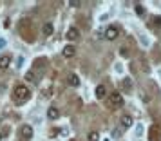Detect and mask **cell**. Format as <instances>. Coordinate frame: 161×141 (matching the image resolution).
<instances>
[{"instance_id":"6da1fadb","label":"cell","mask_w":161,"mask_h":141,"mask_svg":"<svg viewBox=\"0 0 161 141\" xmlns=\"http://www.w3.org/2000/svg\"><path fill=\"white\" fill-rule=\"evenodd\" d=\"M13 98H15L16 101H25V100L31 98V90L25 85H16L15 89H13Z\"/></svg>"},{"instance_id":"7a4b0ae2","label":"cell","mask_w":161,"mask_h":141,"mask_svg":"<svg viewBox=\"0 0 161 141\" xmlns=\"http://www.w3.org/2000/svg\"><path fill=\"white\" fill-rule=\"evenodd\" d=\"M109 103L112 109H119V107H123V96L119 92H112L109 98Z\"/></svg>"},{"instance_id":"3957f363","label":"cell","mask_w":161,"mask_h":141,"mask_svg":"<svg viewBox=\"0 0 161 141\" xmlns=\"http://www.w3.org/2000/svg\"><path fill=\"white\" fill-rule=\"evenodd\" d=\"M118 36H119V27H118V25H110V27L105 29V38H107V40L112 42V40H116Z\"/></svg>"},{"instance_id":"277c9868","label":"cell","mask_w":161,"mask_h":141,"mask_svg":"<svg viewBox=\"0 0 161 141\" xmlns=\"http://www.w3.org/2000/svg\"><path fill=\"white\" fill-rule=\"evenodd\" d=\"M20 136H22L24 139L29 141L31 138H33V127L31 125H22L20 127Z\"/></svg>"},{"instance_id":"5b68a950","label":"cell","mask_w":161,"mask_h":141,"mask_svg":"<svg viewBox=\"0 0 161 141\" xmlns=\"http://www.w3.org/2000/svg\"><path fill=\"white\" fill-rule=\"evenodd\" d=\"M65 38H67V40H69V44H73V42H76V40L80 38V31L76 29V27H71V29L67 31Z\"/></svg>"},{"instance_id":"8992f818","label":"cell","mask_w":161,"mask_h":141,"mask_svg":"<svg viewBox=\"0 0 161 141\" xmlns=\"http://www.w3.org/2000/svg\"><path fill=\"white\" fill-rule=\"evenodd\" d=\"M62 54H64L65 58H73L74 54H76V47H74L73 44L65 45V47H64V51H62Z\"/></svg>"},{"instance_id":"52a82bcc","label":"cell","mask_w":161,"mask_h":141,"mask_svg":"<svg viewBox=\"0 0 161 141\" xmlns=\"http://www.w3.org/2000/svg\"><path fill=\"white\" fill-rule=\"evenodd\" d=\"M132 125H134V119H132V116H129V114L121 116V127H123V128H130Z\"/></svg>"},{"instance_id":"ba28073f","label":"cell","mask_w":161,"mask_h":141,"mask_svg":"<svg viewBox=\"0 0 161 141\" xmlns=\"http://www.w3.org/2000/svg\"><path fill=\"white\" fill-rule=\"evenodd\" d=\"M9 65H11V56H8V54L0 56V69H2V71H6Z\"/></svg>"},{"instance_id":"9c48e42d","label":"cell","mask_w":161,"mask_h":141,"mask_svg":"<svg viewBox=\"0 0 161 141\" xmlns=\"http://www.w3.org/2000/svg\"><path fill=\"white\" fill-rule=\"evenodd\" d=\"M94 94H96V98H98V100H103V98H105V94H107L105 85H98V87H96V90H94Z\"/></svg>"},{"instance_id":"30bf717a","label":"cell","mask_w":161,"mask_h":141,"mask_svg":"<svg viewBox=\"0 0 161 141\" xmlns=\"http://www.w3.org/2000/svg\"><path fill=\"white\" fill-rule=\"evenodd\" d=\"M53 31H54V27H53V24H51V22L44 24V27H42V33H44L45 36H51Z\"/></svg>"},{"instance_id":"8fae6325","label":"cell","mask_w":161,"mask_h":141,"mask_svg":"<svg viewBox=\"0 0 161 141\" xmlns=\"http://www.w3.org/2000/svg\"><path fill=\"white\" fill-rule=\"evenodd\" d=\"M58 116H60L58 109H56V107H49V111H47V118L49 119H56Z\"/></svg>"},{"instance_id":"7c38bea8","label":"cell","mask_w":161,"mask_h":141,"mask_svg":"<svg viewBox=\"0 0 161 141\" xmlns=\"http://www.w3.org/2000/svg\"><path fill=\"white\" fill-rule=\"evenodd\" d=\"M69 85H73V87H78V85H80L78 74H69Z\"/></svg>"},{"instance_id":"4fadbf2b","label":"cell","mask_w":161,"mask_h":141,"mask_svg":"<svg viewBox=\"0 0 161 141\" xmlns=\"http://www.w3.org/2000/svg\"><path fill=\"white\" fill-rule=\"evenodd\" d=\"M24 78H25V82L31 83V85H35V83H36V76H35V73H31V71L24 76Z\"/></svg>"},{"instance_id":"5bb4252c","label":"cell","mask_w":161,"mask_h":141,"mask_svg":"<svg viewBox=\"0 0 161 141\" xmlns=\"http://www.w3.org/2000/svg\"><path fill=\"white\" fill-rule=\"evenodd\" d=\"M121 85H123L125 90H130L132 89V80H130V78H125L123 82H121Z\"/></svg>"},{"instance_id":"9a60e30c","label":"cell","mask_w":161,"mask_h":141,"mask_svg":"<svg viewBox=\"0 0 161 141\" xmlns=\"http://www.w3.org/2000/svg\"><path fill=\"white\" fill-rule=\"evenodd\" d=\"M89 141H100V134L94 132V130H92V132H89Z\"/></svg>"},{"instance_id":"2e32d148","label":"cell","mask_w":161,"mask_h":141,"mask_svg":"<svg viewBox=\"0 0 161 141\" xmlns=\"http://www.w3.org/2000/svg\"><path fill=\"white\" fill-rule=\"evenodd\" d=\"M141 134H143V125H138L136 127V138H139Z\"/></svg>"},{"instance_id":"e0dca14e","label":"cell","mask_w":161,"mask_h":141,"mask_svg":"<svg viewBox=\"0 0 161 141\" xmlns=\"http://www.w3.org/2000/svg\"><path fill=\"white\" fill-rule=\"evenodd\" d=\"M136 13H138V15H143V13H145V9H143V8L138 4V6H136Z\"/></svg>"},{"instance_id":"ac0fdd59","label":"cell","mask_w":161,"mask_h":141,"mask_svg":"<svg viewBox=\"0 0 161 141\" xmlns=\"http://www.w3.org/2000/svg\"><path fill=\"white\" fill-rule=\"evenodd\" d=\"M154 24H156L158 27H161V16H156V18H154Z\"/></svg>"},{"instance_id":"d6986e66","label":"cell","mask_w":161,"mask_h":141,"mask_svg":"<svg viewBox=\"0 0 161 141\" xmlns=\"http://www.w3.org/2000/svg\"><path fill=\"white\" fill-rule=\"evenodd\" d=\"M71 6H73V8H78V6H80V0H71Z\"/></svg>"},{"instance_id":"ffe728a7","label":"cell","mask_w":161,"mask_h":141,"mask_svg":"<svg viewBox=\"0 0 161 141\" xmlns=\"http://www.w3.org/2000/svg\"><path fill=\"white\" fill-rule=\"evenodd\" d=\"M4 47H6V40H4V38H0V49H4Z\"/></svg>"},{"instance_id":"44dd1931","label":"cell","mask_w":161,"mask_h":141,"mask_svg":"<svg viewBox=\"0 0 161 141\" xmlns=\"http://www.w3.org/2000/svg\"><path fill=\"white\" fill-rule=\"evenodd\" d=\"M0 141H2V134H0Z\"/></svg>"}]
</instances>
